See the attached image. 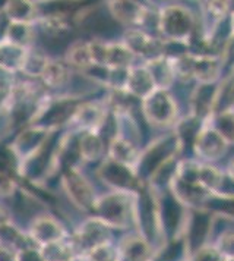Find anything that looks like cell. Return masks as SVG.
Instances as JSON below:
<instances>
[{
	"label": "cell",
	"mask_w": 234,
	"mask_h": 261,
	"mask_svg": "<svg viewBox=\"0 0 234 261\" xmlns=\"http://www.w3.org/2000/svg\"><path fill=\"white\" fill-rule=\"evenodd\" d=\"M160 28L168 38H186L193 28V18L189 11L180 6H170L164 9L160 16Z\"/></svg>",
	"instance_id": "6da1fadb"
},
{
	"label": "cell",
	"mask_w": 234,
	"mask_h": 261,
	"mask_svg": "<svg viewBox=\"0 0 234 261\" xmlns=\"http://www.w3.org/2000/svg\"><path fill=\"white\" fill-rule=\"evenodd\" d=\"M107 239H108V230L104 222L88 220L82 226L76 237V245L83 251L90 252L95 247L107 244Z\"/></svg>",
	"instance_id": "7a4b0ae2"
},
{
	"label": "cell",
	"mask_w": 234,
	"mask_h": 261,
	"mask_svg": "<svg viewBox=\"0 0 234 261\" xmlns=\"http://www.w3.org/2000/svg\"><path fill=\"white\" fill-rule=\"evenodd\" d=\"M63 235H65V230L60 223L48 216L38 217L31 227V238L41 245L60 241L63 239Z\"/></svg>",
	"instance_id": "3957f363"
},
{
	"label": "cell",
	"mask_w": 234,
	"mask_h": 261,
	"mask_svg": "<svg viewBox=\"0 0 234 261\" xmlns=\"http://www.w3.org/2000/svg\"><path fill=\"white\" fill-rule=\"evenodd\" d=\"M110 11L122 24H142L147 11L135 0H111Z\"/></svg>",
	"instance_id": "277c9868"
},
{
	"label": "cell",
	"mask_w": 234,
	"mask_h": 261,
	"mask_svg": "<svg viewBox=\"0 0 234 261\" xmlns=\"http://www.w3.org/2000/svg\"><path fill=\"white\" fill-rule=\"evenodd\" d=\"M94 207L101 214L103 222L105 225L123 226L126 222V205L123 200L117 197H107L98 204H94Z\"/></svg>",
	"instance_id": "5b68a950"
},
{
	"label": "cell",
	"mask_w": 234,
	"mask_h": 261,
	"mask_svg": "<svg viewBox=\"0 0 234 261\" xmlns=\"http://www.w3.org/2000/svg\"><path fill=\"white\" fill-rule=\"evenodd\" d=\"M126 47L132 51V55L138 56H152V53L157 48V41L148 34L138 31V30H130L125 34V43Z\"/></svg>",
	"instance_id": "8992f818"
},
{
	"label": "cell",
	"mask_w": 234,
	"mask_h": 261,
	"mask_svg": "<svg viewBox=\"0 0 234 261\" xmlns=\"http://www.w3.org/2000/svg\"><path fill=\"white\" fill-rule=\"evenodd\" d=\"M68 192L73 202L82 208H90L95 204L94 192L91 191L90 184L85 179H82L79 175H72L68 178Z\"/></svg>",
	"instance_id": "52a82bcc"
},
{
	"label": "cell",
	"mask_w": 234,
	"mask_h": 261,
	"mask_svg": "<svg viewBox=\"0 0 234 261\" xmlns=\"http://www.w3.org/2000/svg\"><path fill=\"white\" fill-rule=\"evenodd\" d=\"M43 81L50 87H60L69 81L70 69L68 62L57 59H48L46 68L41 73Z\"/></svg>",
	"instance_id": "ba28073f"
},
{
	"label": "cell",
	"mask_w": 234,
	"mask_h": 261,
	"mask_svg": "<svg viewBox=\"0 0 234 261\" xmlns=\"http://www.w3.org/2000/svg\"><path fill=\"white\" fill-rule=\"evenodd\" d=\"M33 40H34V33H33L31 22H13L12 21L11 24L6 27L5 41L22 48H30Z\"/></svg>",
	"instance_id": "9c48e42d"
},
{
	"label": "cell",
	"mask_w": 234,
	"mask_h": 261,
	"mask_svg": "<svg viewBox=\"0 0 234 261\" xmlns=\"http://www.w3.org/2000/svg\"><path fill=\"white\" fill-rule=\"evenodd\" d=\"M120 254L126 261H148L151 251L142 238H126L120 245Z\"/></svg>",
	"instance_id": "30bf717a"
},
{
	"label": "cell",
	"mask_w": 234,
	"mask_h": 261,
	"mask_svg": "<svg viewBox=\"0 0 234 261\" xmlns=\"http://www.w3.org/2000/svg\"><path fill=\"white\" fill-rule=\"evenodd\" d=\"M128 88L136 95H150L154 90V80L145 68H136L128 72Z\"/></svg>",
	"instance_id": "8fae6325"
},
{
	"label": "cell",
	"mask_w": 234,
	"mask_h": 261,
	"mask_svg": "<svg viewBox=\"0 0 234 261\" xmlns=\"http://www.w3.org/2000/svg\"><path fill=\"white\" fill-rule=\"evenodd\" d=\"M150 101L147 103V112L150 115V118L155 122H167L170 120L173 115V107L168 100V97H165L163 93H151Z\"/></svg>",
	"instance_id": "7c38bea8"
},
{
	"label": "cell",
	"mask_w": 234,
	"mask_h": 261,
	"mask_svg": "<svg viewBox=\"0 0 234 261\" xmlns=\"http://www.w3.org/2000/svg\"><path fill=\"white\" fill-rule=\"evenodd\" d=\"M5 12L13 22H30L34 18L35 3L33 0H8Z\"/></svg>",
	"instance_id": "4fadbf2b"
},
{
	"label": "cell",
	"mask_w": 234,
	"mask_h": 261,
	"mask_svg": "<svg viewBox=\"0 0 234 261\" xmlns=\"http://www.w3.org/2000/svg\"><path fill=\"white\" fill-rule=\"evenodd\" d=\"M73 247L63 242V239L43 245L40 257L43 261H72Z\"/></svg>",
	"instance_id": "5bb4252c"
},
{
	"label": "cell",
	"mask_w": 234,
	"mask_h": 261,
	"mask_svg": "<svg viewBox=\"0 0 234 261\" xmlns=\"http://www.w3.org/2000/svg\"><path fill=\"white\" fill-rule=\"evenodd\" d=\"M66 62L69 66L72 65L73 68H78V69H86L91 65H94L88 43L78 41V43L72 44L66 53Z\"/></svg>",
	"instance_id": "9a60e30c"
},
{
	"label": "cell",
	"mask_w": 234,
	"mask_h": 261,
	"mask_svg": "<svg viewBox=\"0 0 234 261\" xmlns=\"http://www.w3.org/2000/svg\"><path fill=\"white\" fill-rule=\"evenodd\" d=\"M133 55L123 43H108L107 66L113 69H125L132 63Z\"/></svg>",
	"instance_id": "2e32d148"
},
{
	"label": "cell",
	"mask_w": 234,
	"mask_h": 261,
	"mask_svg": "<svg viewBox=\"0 0 234 261\" xmlns=\"http://www.w3.org/2000/svg\"><path fill=\"white\" fill-rule=\"evenodd\" d=\"M200 137L202 138H199L198 150H200L202 155H205V157L220 155V153L224 150V138L217 130L203 132Z\"/></svg>",
	"instance_id": "e0dca14e"
},
{
	"label": "cell",
	"mask_w": 234,
	"mask_h": 261,
	"mask_svg": "<svg viewBox=\"0 0 234 261\" xmlns=\"http://www.w3.org/2000/svg\"><path fill=\"white\" fill-rule=\"evenodd\" d=\"M48 58L46 55H43L41 51L35 50V48H28L26 53H25V59L22 63V69L21 71L28 73V75H33V76H41V73L46 68Z\"/></svg>",
	"instance_id": "ac0fdd59"
},
{
	"label": "cell",
	"mask_w": 234,
	"mask_h": 261,
	"mask_svg": "<svg viewBox=\"0 0 234 261\" xmlns=\"http://www.w3.org/2000/svg\"><path fill=\"white\" fill-rule=\"evenodd\" d=\"M217 63L215 59L211 58H196L195 59V75L203 80V81H210L215 75H217Z\"/></svg>",
	"instance_id": "d6986e66"
},
{
	"label": "cell",
	"mask_w": 234,
	"mask_h": 261,
	"mask_svg": "<svg viewBox=\"0 0 234 261\" xmlns=\"http://www.w3.org/2000/svg\"><path fill=\"white\" fill-rule=\"evenodd\" d=\"M43 27L48 34L51 36H57V34H63L68 28H69V22L65 18V15H48L43 21Z\"/></svg>",
	"instance_id": "ffe728a7"
},
{
	"label": "cell",
	"mask_w": 234,
	"mask_h": 261,
	"mask_svg": "<svg viewBox=\"0 0 234 261\" xmlns=\"http://www.w3.org/2000/svg\"><path fill=\"white\" fill-rule=\"evenodd\" d=\"M111 153L113 157L117 162L123 163V165H129L133 162V159L136 157V153L133 150V147L128 143V141H116L111 147Z\"/></svg>",
	"instance_id": "44dd1931"
},
{
	"label": "cell",
	"mask_w": 234,
	"mask_h": 261,
	"mask_svg": "<svg viewBox=\"0 0 234 261\" xmlns=\"http://www.w3.org/2000/svg\"><path fill=\"white\" fill-rule=\"evenodd\" d=\"M101 150L103 145L97 135H85L83 141L81 143V151H83V155L86 159H95L101 153Z\"/></svg>",
	"instance_id": "7402d4cb"
},
{
	"label": "cell",
	"mask_w": 234,
	"mask_h": 261,
	"mask_svg": "<svg viewBox=\"0 0 234 261\" xmlns=\"http://www.w3.org/2000/svg\"><path fill=\"white\" fill-rule=\"evenodd\" d=\"M90 261H116L117 252L108 244H103L88 252Z\"/></svg>",
	"instance_id": "603a6c76"
},
{
	"label": "cell",
	"mask_w": 234,
	"mask_h": 261,
	"mask_svg": "<svg viewBox=\"0 0 234 261\" xmlns=\"http://www.w3.org/2000/svg\"><path fill=\"white\" fill-rule=\"evenodd\" d=\"M217 251L228 258H234V233H224L218 241Z\"/></svg>",
	"instance_id": "cb8c5ba5"
},
{
	"label": "cell",
	"mask_w": 234,
	"mask_h": 261,
	"mask_svg": "<svg viewBox=\"0 0 234 261\" xmlns=\"http://www.w3.org/2000/svg\"><path fill=\"white\" fill-rule=\"evenodd\" d=\"M217 132L222 138L234 141V115H224L220 120V129Z\"/></svg>",
	"instance_id": "d4e9b609"
},
{
	"label": "cell",
	"mask_w": 234,
	"mask_h": 261,
	"mask_svg": "<svg viewBox=\"0 0 234 261\" xmlns=\"http://www.w3.org/2000/svg\"><path fill=\"white\" fill-rule=\"evenodd\" d=\"M208 9L215 16H224L228 11V0H207Z\"/></svg>",
	"instance_id": "484cf974"
},
{
	"label": "cell",
	"mask_w": 234,
	"mask_h": 261,
	"mask_svg": "<svg viewBox=\"0 0 234 261\" xmlns=\"http://www.w3.org/2000/svg\"><path fill=\"white\" fill-rule=\"evenodd\" d=\"M195 261H220V255L218 251L214 249H202L196 255Z\"/></svg>",
	"instance_id": "4316f807"
},
{
	"label": "cell",
	"mask_w": 234,
	"mask_h": 261,
	"mask_svg": "<svg viewBox=\"0 0 234 261\" xmlns=\"http://www.w3.org/2000/svg\"><path fill=\"white\" fill-rule=\"evenodd\" d=\"M12 191H13V182L3 173H0V195L3 197L11 195Z\"/></svg>",
	"instance_id": "83f0119b"
},
{
	"label": "cell",
	"mask_w": 234,
	"mask_h": 261,
	"mask_svg": "<svg viewBox=\"0 0 234 261\" xmlns=\"http://www.w3.org/2000/svg\"><path fill=\"white\" fill-rule=\"evenodd\" d=\"M9 222H11V216L8 214V210L0 204V227L9 225Z\"/></svg>",
	"instance_id": "f1b7e54d"
},
{
	"label": "cell",
	"mask_w": 234,
	"mask_h": 261,
	"mask_svg": "<svg viewBox=\"0 0 234 261\" xmlns=\"http://www.w3.org/2000/svg\"><path fill=\"white\" fill-rule=\"evenodd\" d=\"M230 173H231V176H233V179H234V163L231 165V167H230Z\"/></svg>",
	"instance_id": "f546056e"
},
{
	"label": "cell",
	"mask_w": 234,
	"mask_h": 261,
	"mask_svg": "<svg viewBox=\"0 0 234 261\" xmlns=\"http://www.w3.org/2000/svg\"><path fill=\"white\" fill-rule=\"evenodd\" d=\"M233 33H234V13H233Z\"/></svg>",
	"instance_id": "4dcf8cb0"
},
{
	"label": "cell",
	"mask_w": 234,
	"mask_h": 261,
	"mask_svg": "<svg viewBox=\"0 0 234 261\" xmlns=\"http://www.w3.org/2000/svg\"><path fill=\"white\" fill-rule=\"evenodd\" d=\"M228 261H234V258H228Z\"/></svg>",
	"instance_id": "1f68e13d"
}]
</instances>
